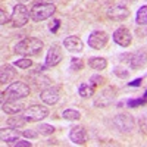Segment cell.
<instances>
[{
	"label": "cell",
	"mask_w": 147,
	"mask_h": 147,
	"mask_svg": "<svg viewBox=\"0 0 147 147\" xmlns=\"http://www.w3.org/2000/svg\"><path fill=\"white\" fill-rule=\"evenodd\" d=\"M43 41L40 38H35V37H27V38L21 40L19 43H16L13 52L16 55L25 56V57H31V56H37L38 53H41L43 50Z\"/></svg>",
	"instance_id": "1"
},
{
	"label": "cell",
	"mask_w": 147,
	"mask_h": 147,
	"mask_svg": "<svg viewBox=\"0 0 147 147\" xmlns=\"http://www.w3.org/2000/svg\"><path fill=\"white\" fill-rule=\"evenodd\" d=\"M30 85H27L22 81L12 82L9 87L2 93V102H12V100H19L24 97L30 96Z\"/></svg>",
	"instance_id": "2"
},
{
	"label": "cell",
	"mask_w": 147,
	"mask_h": 147,
	"mask_svg": "<svg viewBox=\"0 0 147 147\" xmlns=\"http://www.w3.org/2000/svg\"><path fill=\"white\" fill-rule=\"evenodd\" d=\"M56 12V6L53 3H37L31 7L30 16L34 22H41L52 18Z\"/></svg>",
	"instance_id": "3"
},
{
	"label": "cell",
	"mask_w": 147,
	"mask_h": 147,
	"mask_svg": "<svg viewBox=\"0 0 147 147\" xmlns=\"http://www.w3.org/2000/svg\"><path fill=\"white\" fill-rule=\"evenodd\" d=\"M49 109L46 106H41V105H31L28 106L25 110H24L22 116L25 118L28 122H38V121H43L49 116Z\"/></svg>",
	"instance_id": "4"
},
{
	"label": "cell",
	"mask_w": 147,
	"mask_h": 147,
	"mask_svg": "<svg viewBox=\"0 0 147 147\" xmlns=\"http://www.w3.org/2000/svg\"><path fill=\"white\" fill-rule=\"evenodd\" d=\"M30 10L27 9V6L24 5H16L13 7V12L10 15V25L13 28H21L24 27L30 19Z\"/></svg>",
	"instance_id": "5"
},
{
	"label": "cell",
	"mask_w": 147,
	"mask_h": 147,
	"mask_svg": "<svg viewBox=\"0 0 147 147\" xmlns=\"http://www.w3.org/2000/svg\"><path fill=\"white\" fill-rule=\"evenodd\" d=\"M121 57H125V60L132 69H141L147 65V52L143 50V49L136 50L132 53H128V55H124Z\"/></svg>",
	"instance_id": "6"
},
{
	"label": "cell",
	"mask_w": 147,
	"mask_h": 147,
	"mask_svg": "<svg viewBox=\"0 0 147 147\" xmlns=\"http://www.w3.org/2000/svg\"><path fill=\"white\" fill-rule=\"evenodd\" d=\"M112 124L119 132H131L134 129V125H136V121L128 113H119L113 118Z\"/></svg>",
	"instance_id": "7"
},
{
	"label": "cell",
	"mask_w": 147,
	"mask_h": 147,
	"mask_svg": "<svg viewBox=\"0 0 147 147\" xmlns=\"http://www.w3.org/2000/svg\"><path fill=\"white\" fill-rule=\"evenodd\" d=\"M109 41V35L105 32V31H100V30H97V31H93L90 35H88V46L91 49H94V50H102V49L106 47Z\"/></svg>",
	"instance_id": "8"
},
{
	"label": "cell",
	"mask_w": 147,
	"mask_h": 147,
	"mask_svg": "<svg viewBox=\"0 0 147 147\" xmlns=\"http://www.w3.org/2000/svg\"><path fill=\"white\" fill-rule=\"evenodd\" d=\"M115 96H116V88L115 87H107L94 99V106L96 107H106L113 102Z\"/></svg>",
	"instance_id": "9"
},
{
	"label": "cell",
	"mask_w": 147,
	"mask_h": 147,
	"mask_svg": "<svg viewBox=\"0 0 147 147\" xmlns=\"http://www.w3.org/2000/svg\"><path fill=\"white\" fill-rule=\"evenodd\" d=\"M112 37H113V41L121 47H128L132 41V34L127 27H119L118 30H115Z\"/></svg>",
	"instance_id": "10"
},
{
	"label": "cell",
	"mask_w": 147,
	"mask_h": 147,
	"mask_svg": "<svg viewBox=\"0 0 147 147\" xmlns=\"http://www.w3.org/2000/svg\"><path fill=\"white\" fill-rule=\"evenodd\" d=\"M63 59V53H62V49H60L57 44H53L50 49H49V52L46 55V66L49 68H53L56 65H59L62 62Z\"/></svg>",
	"instance_id": "11"
},
{
	"label": "cell",
	"mask_w": 147,
	"mask_h": 147,
	"mask_svg": "<svg viewBox=\"0 0 147 147\" xmlns=\"http://www.w3.org/2000/svg\"><path fill=\"white\" fill-rule=\"evenodd\" d=\"M40 99L46 105H56L60 99V90L57 87H47V88L41 90Z\"/></svg>",
	"instance_id": "12"
},
{
	"label": "cell",
	"mask_w": 147,
	"mask_h": 147,
	"mask_svg": "<svg viewBox=\"0 0 147 147\" xmlns=\"http://www.w3.org/2000/svg\"><path fill=\"white\" fill-rule=\"evenodd\" d=\"M129 16V9L127 6H112L107 9V18H110L112 21H124Z\"/></svg>",
	"instance_id": "13"
},
{
	"label": "cell",
	"mask_w": 147,
	"mask_h": 147,
	"mask_svg": "<svg viewBox=\"0 0 147 147\" xmlns=\"http://www.w3.org/2000/svg\"><path fill=\"white\" fill-rule=\"evenodd\" d=\"M69 138L74 144H84L87 141V131H85L84 127L77 125V127H72L69 131Z\"/></svg>",
	"instance_id": "14"
},
{
	"label": "cell",
	"mask_w": 147,
	"mask_h": 147,
	"mask_svg": "<svg viewBox=\"0 0 147 147\" xmlns=\"http://www.w3.org/2000/svg\"><path fill=\"white\" fill-rule=\"evenodd\" d=\"M63 46H65L66 50H69L72 53H80V52H82V49H84V44H82L81 38L77 37V35L66 37V38L63 40Z\"/></svg>",
	"instance_id": "15"
},
{
	"label": "cell",
	"mask_w": 147,
	"mask_h": 147,
	"mask_svg": "<svg viewBox=\"0 0 147 147\" xmlns=\"http://www.w3.org/2000/svg\"><path fill=\"white\" fill-rule=\"evenodd\" d=\"M2 110L7 115H18L24 110V105L18 103V100H12V102H2Z\"/></svg>",
	"instance_id": "16"
},
{
	"label": "cell",
	"mask_w": 147,
	"mask_h": 147,
	"mask_svg": "<svg viewBox=\"0 0 147 147\" xmlns=\"http://www.w3.org/2000/svg\"><path fill=\"white\" fill-rule=\"evenodd\" d=\"M18 140H19V132L16 128H10V127H9V129L2 128V141H5L7 144H13Z\"/></svg>",
	"instance_id": "17"
},
{
	"label": "cell",
	"mask_w": 147,
	"mask_h": 147,
	"mask_svg": "<svg viewBox=\"0 0 147 147\" xmlns=\"http://www.w3.org/2000/svg\"><path fill=\"white\" fill-rule=\"evenodd\" d=\"M15 71L10 65H3L2 66V71H0V82L2 84H6V82H10L15 77Z\"/></svg>",
	"instance_id": "18"
},
{
	"label": "cell",
	"mask_w": 147,
	"mask_h": 147,
	"mask_svg": "<svg viewBox=\"0 0 147 147\" xmlns=\"http://www.w3.org/2000/svg\"><path fill=\"white\" fill-rule=\"evenodd\" d=\"M88 66L94 71H103L107 66V60L105 57H99V56H93L88 59Z\"/></svg>",
	"instance_id": "19"
},
{
	"label": "cell",
	"mask_w": 147,
	"mask_h": 147,
	"mask_svg": "<svg viewBox=\"0 0 147 147\" xmlns=\"http://www.w3.org/2000/svg\"><path fill=\"white\" fill-rule=\"evenodd\" d=\"M94 93H96V87L91 82H88V84L84 82L78 87V94L82 97V99H88V97L94 96Z\"/></svg>",
	"instance_id": "20"
},
{
	"label": "cell",
	"mask_w": 147,
	"mask_h": 147,
	"mask_svg": "<svg viewBox=\"0 0 147 147\" xmlns=\"http://www.w3.org/2000/svg\"><path fill=\"white\" fill-rule=\"evenodd\" d=\"M27 122H28V121H27L25 118H24V116L13 115V118H9V119H7L6 125H7V127H10V128H16V129H19V128H24V127H25Z\"/></svg>",
	"instance_id": "21"
},
{
	"label": "cell",
	"mask_w": 147,
	"mask_h": 147,
	"mask_svg": "<svg viewBox=\"0 0 147 147\" xmlns=\"http://www.w3.org/2000/svg\"><path fill=\"white\" fill-rule=\"evenodd\" d=\"M136 22L138 25H147V5L141 6L136 15Z\"/></svg>",
	"instance_id": "22"
},
{
	"label": "cell",
	"mask_w": 147,
	"mask_h": 147,
	"mask_svg": "<svg viewBox=\"0 0 147 147\" xmlns=\"http://www.w3.org/2000/svg\"><path fill=\"white\" fill-rule=\"evenodd\" d=\"M62 116L65 119H68V121H78L81 118V113L78 112V110H75V109H65Z\"/></svg>",
	"instance_id": "23"
},
{
	"label": "cell",
	"mask_w": 147,
	"mask_h": 147,
	"mask_svg": "<svg viewBox=\"0 0 147 147\" xmlns=\"http://www.w3.org/2000/svg\"><path fill=\"white\" fill-rule=\"evenodd\" d=\"M35 129L38 131L41 136H52V134L56 131V128H55L53 125H49V124H40Z\"/></svg>",
	"instance_id": "24"
},
{
	"label": "cell",
	"mask_w": 147,
	"mask_h": 147,
	"mask_svg": "<svg viewBox=\"0 0 147 147\" xmlns=\"http://www.w3.org/2000/svg\"><path fill=\"white\" fill-rule=\"evenodd\" d=\"M32 82L35 84V87H38V88H40V87H46V88H47V87H50V82H52V81H50V78L40 75L38 78H32Z\"/></svg>",
	"instance_id": "25"
},
{
	"label": "cell",
	"mask_w": 147,
	"mask_h": 147,
	"mask_svg": "<svg viewBox=\"0 0 147 147\" xmlns=\"http://www.w3.org/2000/svg\"><path fill=\"white\" fill-rule=\"evenodd\" d=\"M13 65L18 66V68H22V69H28V68L32 65V60H31L30 57H25V56H24L22 59L15 60V63H13Z\"/></svg>",
	"instance_id": "26"
},
{
	"label": "cell",
	"mask_w": 147,
	"mask_h": 147,
	"mask_svg": "<svg viewBox=\"0 0 147 147\" xmlns=\"http://www.w3.org/2000/svg\"><path fill=\"white\" fill-rule=\"evenodd\" d=\"M82 68H84V63L81 59H78V57L71 59V71H81Z\"/></svg>",
	"instance_id": "27"
},
{
	"label": "cell",
	"mask_w": 147,
	"mask_h": 147,
	"mask_svg": "<svg viewBox=\"0 0 147 147\" xmlns=\"http://www.w3.org/2000/svg\"><path fill=\"white\" fill-rule=\"evenodd\" d=\"M113 72H115V75L119 77V78H128L129 77V72L125 68H122V66H116Z\"/></svg>",
	"instance_id": "28"
},
{
	"label": "cell",
	"mask_w": 147,
	"mask_h": 147,
	"mask_svg": "<svg viewBox=\"0 0 147 147\" xmlns=\"http://www.w3.org/2000/svg\"><path fill=\"white\" fill-rule=\"evenodd\" d=\"M90 82L94 85V87H100V85L105 84V78H103L102 75H93V77L90 78Z\"/></svg>",
	"instance_id": "29"
},
{
	"label": "cell",
	"mask_w": 147,
	"mask_h": 147,
	"mask_svg": "<svg viewBox=\"0 0 147 147\" xmlns=\"http://www.w3.org/2000/svg\"><path fill=\"white\" fill-rule=\"evenodd\" d=\"M146 100H147V99H144V97H143V99H132V100H128L127 105H128L129 107H138V106L144 105Z\"/></svg>",
	"instance_id": "30"
},
{
	"label": "cell",
	"mask_w": 147,
	"mask_h": 147,
	"mask_svg": "<svg viewBox=\"0 0 147 147\" xmlns=\"http://www.w3.org/2000/svg\"><path fill=\"white\" fill-rule=\"evenodd\" d=\"M24 134V137H27V138H37V136H38V131H34V129H25V131H22Z\"/></svg>",
	"instance_id": "31"
},
{
	"label": "cell",
	"mask_w": 147,
	"mask_h": 147,
	"mask_svg": "<svg viewBox=\"0 0 147 147\" xmlns=\"http://www.w3.org/2000/svg\"><path fill=\"white\" fill-rule=\"evenodd\" d=\"M10 146H13V147H31V141H25V140H18L15 141L13 144H10Z\"/></svg>",
	"instance_id": "32"
},
{
	"label": "cell",
	"mask_w": 147,
	"mask_h": 147,
	"mask_svg": "<svg viewBox=\"0 0 147 147\" xmlns=\"http://www.w3.org/2000/svg\"><path fill=\"white\" fill-rule=\"evenodd\" d=\"M6 22H7V15H6V10H5V9H0V24H2V25H5Z\"/></svg>",
	"instance_id": "33"
},
{
	"label": "cell",
	"mask_w": 147,
	"mask_h": 147,
	"mask_svg": "<svg viewBox=\"0 0 147 147\" xmlns=\"http://www.w3.org/2000/svg\"><path fill=\"white\" fill-rule=\"evenodd\" d=\"M53 24H55V25H52V27H50V30L55 32V31L59 28V25H60V21H59V19H55V22H53Z\"/></svg>",
	"instance_id": "34"
},
{
	"label": "cell",
	"mask_w": 147,
	"mask_h": 147,
	"mask_svg": "<svg viewBox=\"0 0 147 147\" xmlns=\"http://www.w3.org/2000/svg\"><path fill=\"white\" fill-rule=\"evenodd\" d=\"M140 84H141V78H138V80H136V81H132V82H129V85H131V87H136V85H137V87H138Z\"/></svg>",
	"instance_id": "35"
},
{
	"label": "cell",
	"mask_w": 147,
	"mask_h": 147,
	"mask_svg": "<svg viewBox=\"0 0 147 147\" xmlns=\"http://www.w3.org/2000/svg\"><path fill=\"white\" fill-rule=\"evenodd\" d=\"M144 99H147V91L144 93Z\"/></svg>",
	"instance_id": "36"
},
{
	"label": "cell",
	"mask_w": 147,
	"mask_h": 147,
	"mask_svg": "<svg viewBox=\"0 0 147 147\" xmlns=\"http://www.w3.org/2000/svg\"><path fill=\"white\" fill-rule=\"evenodd\" d=\"M18 2H27V0H18Z\"/></svg>",
	"instance_id": "37"
}]
</instances>
